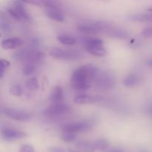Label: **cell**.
I'll use <instances>...</instances> for the list:
<instances>
[{
    "label": "cell",
    "mask_w": 152,
    "mask_h": 152,
    "mask_svg": "<svg viewBox=\"0 0 152 152\" xmlns=\"http://www.w3.org/2000/svg\"><path fill=\"white\" fill-rule=\"evenodd\" d=\"M48 152H67L64 148L57 146H51L48 148Z\"/></svg>",
    "instance_id": "obj_29"
},
{
    "label": "cell",
    "mask_w": 152,
    "mask_h": 152,
    "mask_svg": "<svg viewBox=\"0 0 152 152\" xmlns=\"http://www.w3.org/2000/svg\"><path fill=\"white\" fill-rule=\"evenodd\" d=\"M129 19L137 22H152V13H134L129 16Z\"/></svg>",
    "instance_id": "obj_16"
},
{
    "label": "cell",
    "mask_w": 152,
    "mask_h": 152,
    "mask_svg": "<svg viewBox=\"0 0 152 152\" xmlns=\"http://www.w3.org/2000/svg\"><path fill=\"white\" fill-rule=\"evenodd\" d=\"M97 24L99 28V31L104 33L108 37L117 39H126L129 37V33L126 30L122 29V28L115 26L109 22L99 21L97 22Z\"/></svg>",
    "instance_id": "obj_3"
},
{
    "label": "cell",
    "mask_w": 152,
    "mask_h": 152,
    "mask_svg": "<svg viewBox=\"0 0 152 152\" xmlns=\"http://www.w3.org/2000/svg\"><path fill=\"white\" fill-rule=\"evenodd\" d=\"M96 101H97V98L89 94H80L74 98V103L77 105H87V104L94 103Z\"/></svg>",
    "instance_id": "obj_14"
},
{
    "label": "cell",
    "mask_w": 152,
    "mask_h": 152,
    "mask_svg": "<svg viewBox=\"0 0 152 152\" xmlns=\"http://www.w3.org/2000/svg\"><path fill=\"white\" fill-rule=\"evenodd\" d=\"M68 152H81V151H78V150H75V149H72V148H70V149H68Z\"/></svg>",
    "instance_id": "obj_32"
},
{
    "label": "cell",
    "mask_w": 152,
    "mask_h": 152,
    "mask_svg": "<svg viewBox=\"0 0 152 152\" xmlns=\"http://www.w3.org/2000/svg\"><path fill=\"white\" fill-rule=\"evenodd\" d=\"M61 140L64 142H74L76 140V134L72 133V132H62L61 134Z\"/></svg>",
    "instance_id": "obj_23"
},
{
    "label": "cell",
    "mask_w": 152,
    "mask_h": 152,
    "mask_svg": "<svg viewBox=\"0 0 152 152\" xmlns=\"http://www.w3.org/2000/svg\"><path fill=\"white\" fill-rule=\"evenodd\" d=\"M76 147L81 152H95L94 142L86 140H80L76 142Z\"/></svg>",
    "instance_id": "obj_13"
},
{
    "label": "cell",
    "mask_w": 152,
    "mask_h": 152,
    "mask_svg": "<svg viewBox=\"0 0 152 152\" xmlns=\"http://www.w3.org/2000/svg\"><path fill=\"white\" fill-rule=\"evenodd\" d=\"M22 43V40L19 37H10L1 41V48L4 50H12L19 48Z\"/></svg>",
    "instance_id": "obj_11"
},
{
    "label": "cell",
    "mask_w": 152,
    "mask_h": 152,
    "mask_svg": "<svg viewBox=\"0 0 152 152\" xmlns=\"http://www.w3.org/2000/svg\"><path fill=\"white\" fill-rule=\"evenodd\" d=\"M93 126V123L90 120H84V121L72 122L64 124L61 127L62 132H68L72 133H79V132H85L90 130Z\"/></svg>",
    "instance_id": "obj_6"
},
{
    "label": "cell",
    "mask_w": 152,
    "mask_h": 152,
    "mask_svg": "<svg viewBox=\"0 0 152 152\" xmlns=\"http://www.w3.org/2000/svg\"><path fill=\"white\" fill-rule=\"evenodd\" d=\"M107 152H123V151L120 149H112V150H108Z\"/></svg>",
    "instance_id": "obj_31"
},
{
    "label": "cell",
    "mask_w": 152,
    "mask_h": 152,
    "mask_svg": "<svg viewBox=\"0 0 152 152\" xmlns=\"http://www.w3.org/2000/svg\"><path fill=\"white\" fill-rule=\"evenodd\" d=\"M7 13L15 20L19 22H28L30 20V15L22 1H13L11 5L7 8Z\"/></svg>",
    "instance_id": "obj_2"
},
{
    "label": "cell",
    "mask_w": 152,
    "mask_h": 152,
    "mask_svg": "<svg viewBox=\"0 0 152 152\" xmlns=\"http://www.w3.org/2000/svg\"><path fill=\"white\" fill-rule=\"evenodd\" d=\"M49 54L52 57L62 60H77L81 57L78 51L74 50H64L59 48H52L49 51Z\"/></svg>",
    "instance_id": "obj_5"
},
{
    "label": "cell",
    "mask_w": 152,
    "mask_h": 152,
    "mask_svg": "<svg viewBox=\"0 0 152 152\" xmlns=\"http://www.w3.org/2000/svg\"><path fill=\"white\" fill-rule=\"evenodd\" d=\"M96 87L102 90H109L116 85V78L112 72L108 71L99 73L94 79Z\"/></svg>",
    "instance_id": "obj_4"
},
{
    "label": "cell",
    "mask_w": 152,
    "mask_h": 152,
    "mask_svg": "<svg viewBox=\"0 0 152 152\" xmlns=\"http://www.w3.org/2000/svg\"><path fill=\"white\" fill-rule=\"evenodd\" d=\"M140 79L137 74H129L123 79V83L126 87L127 88H133L136 86L139 83Z\"/></svg>",
    "instance_id": "obj_17"
},
{
    "label": "cell",
    "mask_w": 152,
    "mask_h": 152,
    "mask_svg": "<svg viewBox=\"0 0 152 152\" xmlns=\"http://www.w3.org/2000/svg\"><path fill=\"white\" fill-rule=\"evenodd\" d=\"M1 136L5 141H14L26 137L27 133L13 128H3L1 130Z\"/></svg>",
    "instance_id": "obj_8"
},
{
    "label": "cell",
    "mask_w": 152,
    "mask_h": 152,
    "mask_svg": "<svg viewBox=\"0 0 152 152\" xmlns=\"http://www.w3.org/2000/svg\"><path fill=\"white\" fill-rule=\"evenodd\" d=\"M147 10H148V12H151V13H152V6H151V7H148V8H147Z\"/></svg>",
    "instance_id": "obj_33"
},
{
    "label": "cell",
    "mask_w": 152,
    "mask_h": 152,
    "mask_svg": "<svg viewBox=\"0 0 152 152\" xmlns=\"http://www.w3.org/2000/svg\"><path fill=\"white\" fill-rule=\"evenodd\" d=\"M4 114L9 118L18 122H28L32 119V115L29 112L16 108H5Z\"/></svg>",
    "instance_id": "obj_7"
},
{
    "label": "cell",
    "mask_w": 152,
    "mask_h": 152,
    "mask_svg": "<svg viewBox=\"0 0 152 152\" xmlns=\"http://www.w3.org/2000/svg\"><path fill=\"white\" fill-rule=\"evenodd\" d=\"M57 41L64 45L73 46L77 44V39L74 37L67 34H61L58 36Z\"/></svg>",
    "instance_id": "obj_18"
},
{
    "label": "cell",
    "mask_w": 152,
    "mask_h": 152,
    "mask_svg": "<svg viewBox=\"0 0 152 152\" xmlns=\"http://www.w3.org/2000/svg\"><path fill=\"white\" fill-rule=\"evenodd\" d=\"M10 94L14 96H21L23 94V88L19 84L13 85L10 87Z\"/></svg>",
    "instance_id": "obj_24"
},
{
    "label": "cell",
    "mask_w": 152,
    "mask_h": 152,
    "mask_svg": "<svg viewBox=\"0 0 152 152\" xmlns=\"http://www.w3.org/2000/svg\"><path fill=\"white\" fill-rule=\"evenodd\" d=\"M86 51L88 53H91V55L95 56H99V57H102V56H105L107 55V50L104 48V46H101V47H89V48H85Z\"/></svg>",
    "instance_id": "obj_19"
},
{
    "label": "cell",
    "mask_w": 152,
    "mask_h": 152,
    "mask_svg": "<svg viewBox=\"0 0 152 152\" xmlns=\"http://www.w3.org/2000/svg\"><path fill=\"white\" fill-rule=\"evenodd\" d=\"M146 64L149 67H151L152 68V59H149L146 61Z\"/></svg>",
    "instance_id": "obj_30"
},
{
    "label": "cell",
    "mask_w": 152,
    "mask_h": 152,
    "mask_svg": "<svg viewBox=\"0 0 152 152\" xmlns=\"http://www.w3.org/2000/svg\"><path fill=\"white\" fill-rule=\"evenodd\" d=\"M19 152H34V148L30 144H24L19 148Z\"/></svg>",
    "instance_id": "obj_27"
},
{
    "label": "cell",
    "mask_w": 152,
    "mask_h": 152,
    "mask_svg": "<svg viewBox=\"0 0 152 152\" xmlns=\"http://www.w3.org/2000/svg\"><path fill=\"white\" fill-rule=\"evenodd\" d=\"M77 28L80 32L86 35H94V34H96L100 32L97 22H89V23L84 22V23L79 24Z\"/></svg>",
    "instance_id": "obj_10"
},
{
    "label": "cell",
    "mask_w": 152,
    "mask_h": 152,
    "mask_svg": "<svg viewBox=\"0 0 152 152\" xmlns=\"http://www.w3.org/2000/svg\"><path fill=\"white\" fill-rule=\"evenodd\" d=\"M27 88L31 91H36L39 88V84L37 77H31L26 81Z\"/></svg>",
    "instance_id": "obj_22"
},
{
    "label": "cell",
    "mask_w": 152,
    "mask_h": 152,
    "mask_svg": "<svg viewBox=\"0 0 152 152\" xmlns=\"http://www.w3.org/2000/svg\"><path fill=\"white\" fill-rule=\"evenodd\" d=\"M94 142L96 151L97 150L99 151L107 152L110 148V142L107 140L104 139V138H99V139L96 140Z\"/></svg>",
    "instance_id": "obj_20"
},
{
    "label": "cell",
    "mask_w": 152,
    "mask_h": 152,
    "mask_svg": "<svg viewBox=\"0 0 152 152\" xmlns=\"http://www.w3.org/2000/svg\"><path fill=\"white\" fill-rule=\"evenodd\" d=\"M10 66V62L4 59H1L0 60V78H2L4 73Z\"/></svg>",
    "instance_id": "obj_26"
},
{
    "label": "cell",
    "mask_w": 152,
    "mask_h": 152,
    "mask_svg": "<svg viewBox=\"0 0 152 152\" xmlns=\"http://www.w3.org/2000/svg\"><path fill=\"white\" fill-rule=\"evenodd\" d=\"M149 114H150V115H151V117H152V108L149 110Z\"/></svg>",
    "instance_id": "obj_34"
},
{
    "label": "cell",
    "mask_w": 152,
    "mask_h": 152,
    "mask_svg": "<svg viewBox=\"0 0 152 152\" xmlns=\"http://www.w3.org/2000/svg\"><path fill=\"white\" fill-rule=\"evenodd\" d=\"M45 14L48 17L56 22H62L64 21V16L62 11L59 10V7L45 8Z\"/></svg>",
    "instance_id": "obj_12"
},
{
    "label": "cell",
    "mask_w": 152,
    "mask_h": 152,
    "mask_svg": "<svg viewBox=\"0 0 152 152\" xmlns=\"http://www.w3.org/2000/svg\"><path fill=\"white\" fill-rule=\"evenodd\" d=\"M69 108L68 105L63 103L52 104L48 108H46L45 111H44V114L49 118H55L66 114Z\"/></svg>",
    "instance_id": "obj_9"
},
{
    "label": "cell",
    "mask_w": 152,
    "mask_h": 152,
    "mask_svg": "<svg viewBox=\"0 0 152 152\" xmlns=\"http://www.w3.org/2000/svg\"><path fill=\"white\" fill-rule=\"evenodd\" d=\"M99 74V70L91 64L83 65L74 70L71 75V82L73 88L77 91L87 90L91 84Z\"/></svg>",
    "instance_id": "obj_1"
},
{
    "label": "cell",
    "mask_w": 152,
    "mask_h": 152,
    "mask_svg": "<svg viewBox=\"0 0 152 152\" xmlns=\"http://www.w3.org/2000/svg\"><path fill=\"white\" fill-rule=\"evenodd\" d=\"M35 65L31 62H28L26 65H24L22 68V73L25 76H30L35 71Z\"/></svg>",
    "instance_id": "obj_25"
},
{
    "label": "cell",
    "mask_w": 152,
    "mask_h": 152,
    "mask_svg": "<svg viewBox=\"0 0 152 152\" xmlns=\"http://www.w3.org/2000/svg\"><path fill=\"white\" fill-rule=\"evenodd\" d=\"M142 37H146V38H150L152 37V26L151 27H148V28H145L143 31L141 33Z\"/></svg>",
    "instance_id": "obj_28"
},
{
    "label": "cell",
    "mask_w": 152,
    "mask_h": 152,
    "mask_svg": "<svg viewBox=\"0 0 152 152\" xmlns=\"http://www.w3.org/2000/svg\"><path fill=\"white\" fill-rule=\"evenodd\" d=\"M50 100L52 104L62 103L63 100V89L61 86H56L52 90L50 95Z\"/></svg>",
    "instance_id": "obj_15"
},
{
    "label": "cell",
    "mask_w": 152,
    "mask_h": 152,
    "mask_svg": "<svg viewBox=\"0 0 152 152\" xmlns=\"http://www.w3.org/2000/svg\"><path fill=\"white\" fill-rule=\"evenodd\" d=\"M103 40L99 38H91L86 40L85 42V48L89 47H101L103 46Z\"/></svg>",
    "instance_id": "obj_21"
}]
</instances>
